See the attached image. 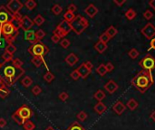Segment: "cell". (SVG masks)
I'll return each instance as SVG.
<instances>
[{"instance_id": "6da1fadb", "label": "cell", "mask_w": 155, "mask_h": 130, "mask_svg": "<svg viewBox=\"0 0 155 130\" xmlns=\"http://www.w3.org/2000/svg\"><path fill=\"white\" fill-rule=\"evenodd\" d=\"M25 72L26 71L23 68H16L11 61L6 62L0 68V78L3 80L7 87H10L21 78Z\"/></svg>"}, {"instance_id": "7a4b0ae2", "label": "cell", "mask_w": 155, "mask_h": 130, "mask_svg": "<svg viewBox=\"0 0 155 130\" xmlns=\"http://www.w3.org/2000/svg\"><path fill=\"white\" fill-rule=\"evenodd\" d=\"M154 83V80L151 71H147L141 70L140 71L135 77H133L131 81V84L133 88H135L141 93H144L147 91L152 84Z\"/></svg>"}, {"instance_id": "3957f363", "label": "cell", "mask_w": 155, "mask_h": 130, "mask_svg": "<svg viewBox=\"0 0 155 130\" xmlns=\"http://www.w3.org/2000/svg\"><path fill=\"white\" fill-rule=\"evenodd\" d=\"M0 29H1V35L3 38L5 39V41H6L8 45L13 43L19 35L18 30L10 22L0 26Z\"/></svg>"}, {"instance_id": "277c9868", "label": "cell", "mask_w": 155, "mask_h": 130, "mask_svg": "<svg viewBox=\"0 0 155 130\" xmlns=\"http://www.w3.org/2000/svg\"><path fill=\"white\" fill-rule=\"evenodd\" d=\"M71 26H72V31H74L76 35H80L89 26V22L85 16L77 15L75 20L71 23Z\"/></svg>"}, {"instance_id": "5b68a950", "label": "cell", "mask_w": 155, "mask_h": 130, "mask_svg": "<svg viewBox=\"0 0 155 130\" xmlns=\"http://www.w3.org/2000/svg\"><path fill=\"white\" fill-rule=\"evenodd\" d=\"M28 52L32 55L33 57H42L44 58L49 52V49L46 45L41 42L36 43V45H31L30 47L27 49Z\"/></svg>"}, {"instance_id": "8992f818", "label": "cell", "mask_w": 155, "mask_h": 130, "mask_svg": "<svg viewBox=\"0 0 155 130\" xmlns=\"http://www.w3.org/2000/svg\"><path fill=\"white\" fill-rule=\"evenodd\" d=\"M71 31H72L71 24L68 23V22L65 20H63L53 31V35H55L59 36L60 38L64 39Z\"/></svg>"}, {"instance_id": "52a82bcc", "label": "cell", "mask_w": 155, "mask_h": 130, "mask_svg": "<svg viewBox=\"0 0 155 130\" xmlns=\"http://www.w3.org/2000/svg\"><path fill=\"white\" fill-rule=\"evenodd\" d=\"M139 65L142 68V70L151 71L155 69V58L151 55V54H146L140 61Z\"/></svg>"}, {"instance_id": "ba28073f", "label": "cell", "mask_w": 155, "mask_h": 130, "mask_svg": "<svg viewBox=\"0 0 155 130\" xmlns=\"http://www.w3.org/2000/svg\"><path fill=\"white\" fill-rule=\"evenodd\" d=\"M16 112L20 116V117H21L24 121L29 120V119L32 117L33 114H34L32 108H31L29 106L26 105V104L22 105L19 108H17V110Z\"/></svg>"}, {"instance_id": "9c48e42d", "label": "cell", "mask_w": 155, "mask_h": 130, "mask_svg": "<svg viewBox=\"0 0 155 130\" xmlns=\"http://www.w3.org/2000/svg\"><path fill=\"white\" fill-rule=\"evenodd\" d=\"M13 15L5 6H0V26L11 22Z\"/></svg>"}, {"instance_id": "30bf717a", "label": "cell", "mask_w": 155, "mask_h": 130, "mask_svg": "<svg viewBox=\"0 0 155 130\" xmlns=\"http://www.w3.org/2000/svg\"><path fill=\"white\" fill-rule=\"evenodd\" d=\"M141 32L147 40H151L155 38V26L149 22L141 29Z\"/></svg>"}, {"instance_id": "8fae6325", "label": "cell", "mask_w": 155, "mask_h": 130, "mask_svg": "<svg viewBox=\"0 0 155 130\" xmlns=\"http://www.w3.org/2000/svg\"><path fill=\"white\" fill-rule=\"evenodd\" d=\"M6 6L12 13V15H15L19 13V11L23 8L24 4L21 1H19V0H10Z\"/></svg>"}, {"instance_id": "7c38bea8", "label": "cell", "mask_w": 155, "mask_h": 130, "mask_svg": "<svg viewBox=\"0 0 155 130\" xmlns=\"http://www.w3.org/2000/svg\"><path fill=\"white\" fill-rule=\"evenodd\" d=\"M34 25H35L34 21L30 17H28L26 16H23V19H22V22H21V29H23L25 32L30 31V29L33 27Z\"/></svg>"}, {"instance_id": "4fadbf2b", "label": "cell", "mask_w": 155, "mask_h": 130, "mask_svg": "<svg viewBox=\"0 0 155 130\" xmlns=\"http://www.w3.org/2000/svg\"><path fill=\"white\" fill-rule=\"evenodd\" d=\"M118 89H119L118 84H117L114 81H113V80L108 81V82L105 85V90L109 94H113Z\"/></svg>"}, {"instance_id": "5bb4252c", "label": "cell", "mask_w": 155, "mask_h": 130, "mask_svg": "<svg viewBox=\"0 0 155 130\" xmlns=\"http://www.w3.org/2000/svg\"><path fill=\"white\" fill-rule=\"evenodd\" d=\"M99 9L94 5V4H90L85 9V13L90 17V18H94L95 16L98 14Z\"/></svg>"}, {"instance_id": "9a60e30c", "label": "cell", "mask_w": 155, "mask_h": 130, "mask_svg": "<svg viewBox=\"0 0 155 130\" xmlns=\"http://www.w3.org/2000/svg\"><path fill=\"white\" fill-rule=\"evenodd\" d=\"M65 62L69 65V66H75V65L79 61V58L78 56L76 55V54H75L74 52H72L70 54H68V55L65 57Z\"/></svg>"}, {"instance_id": "2e32d148", "label": "cell", "mask_w": 155, "mask_h": 130, "mask_svg": "<svg viewBox=\"0 0 155 130\" xmlns=\"http://www.w3.org/2000/svg\"><path fill=\"white\" fill-rule=\"evenodd\" d=\"M22 19H23V16H21L20 13H17V14H15L13 15V18L11 20V23L17 30H19L21 28V22H22Z\"/></svg>"}, {"instance_id": "e0dca14e", "label": "cell", "mask_w": 155, "mask_h": 130, "mask_svg": "<svg viewBox=\"0 0 155 130\" xmlns=\"http://www.w3.org/2000/svg\"><path fill=\"white\" fill-rule=\"evenodd\" d=\"M25 39L28 41L30 43H32V45H36V43L39 42L36 37V32L32 30L25 32Z\"/></svg>"}, {"instance_id": "ac0fdd59", "label": "cell", "mask_w": 155, "mask_h": 130, "mask_svg": "<svg viewBox=\"0 0 155 130\" xmlns=\"http://www.w3.org/2000/svg\"><path fill=\"white\" fill-rule=\"evenodd\" d=\"M125 110H126V106L123 104L122 101H117L114 105H113V107H112V110L114 111L117 115H122L123 112L125 111Z\"/></svg>"}, {"instance_id": "d6986e66", "label": "cell", "mask_w": 155, "mask_h": 130, "mask_svg": "<svg viewBox=\"0 0 155 130\" xmlns=\"http://www.w3.org/2000/svg\"><path fill=\"white\" fill-rule=\"evenodd\" d=\"M76 70H77V71L79 72V74H80V76H81V78H82V79H86L88 76L90 75V73L92 72V71H90L86 68L85 62L82 63Z\"/></svg>"}, {"instance_id": "ffe728a7", "label": "cell", "mask_w": 155, "mask_h": 130, "mask_svg": "<svg viewBox=\"0 0 155 130\" xmlns=\"http://www.w3.org/2000/svg\"><path fill=\"white\" fill-rule=\"evenodd\" d=\"M94 48H95V50L98 53L102 54V53H103V52H105L107 50L108 45H107V43H105V42H102L98 41V42L95 43V45Z\"/></svg>"}, {"instance_id": "44dd1931", "label": "cell", "mask_w": 155, "mask_h": 130, "mask_svg": "<svg viewBox=\"0 0 155 130\" xmlns=\"http://www.w3.org/2000/svg\"><path fill=\"white\" fill-rule=\"evenodd\" d=\"M94 110H95V111L97 114L102 115V114H103V113H105V112L107 110V107L101 101V102H98V103L95 106Z\"/></svg>"}, {"instance_id": "7402d4cb", "label": "cell", "mask_w": 155, "mask_h": 130, "mask_svg": "<svg viewBox=\"0 0 155 130\" xmlns=\"http://www.w3.org/2000/svg\"><path fill=\"white\" fill-rule=\"evenodd\" d=\"M138 106H139L138 101H137L136 100H134V99H130V100H128L127 104H126V107L129 108L131 111L135 110L136 108L138 107Z\"/></svg>"}, {"instance_id": "603a6c76", "label": "cell", "mask_w": 155, "mask_h": 130, "mask_svg": "<svg viewBox=\"0 0 155 130\" xmlns=\"http://www.w3.org/2000/svg\"><path fill=\"white\" fill-rule=\"evenodd\" d=\"M105 32L108 35V36L112 39V38H113V37H114V36L118 34V30L116 29V27H114L113 25H111V26H109V27L106 29Z\"/></svg>"}, {"instance_id": "cb8c5ba5", "label": "cell", "mask_w": 155, "mask_h": 130, "mask_svg": "<svg viewBox=\"0 0 155 130\" xmlns=\"http://www.w3.org/2000/svg\"><path fill=\"white\" fill-rule=\"evenodd\" d=\"M31 62H32L36 68H39L42 66L43 63H45V60L42 57H33L32 60H31Z\"/></svg>"}, {"instance_id": "d4e9b609", "label": "cell", "mask_w": 155, "mask_h": 130, "mask_svg": "<svg viewBox=\"0 0 155 130\" xmlns=\"http://www.w3.org/2000/svg\"><path fill=\"white\" fill-rule=\"evenodd\" d=\"M137 16V13L136 11L132 9V8H129L126 12H125V17L128 19V20H133L134 18H135Z\"/></svg>"}, {"instance_id": "484cf974", "label": "cell", "mask_w": 155, "mask_h": 130, "mask_svg": "<svg viewBox=\"0 0 155 130\" xmlns=\"http://www.w3.org/2000/svg\"><path fill=\"white\" fill-rule=\"evenodd\" d=\"M66 130H86V129L84 126H82L80 123L75 121V122H73L67 127Z\"/></svg>"}, {"instance_id": "4316f807", "label": "cell", "mask_w": 155, "mask_h": 130, "mask_svg": "<svg viewBox=\"0 0 155 130\" xmlns=\"http://www.w3.org/2000/svg\"><path fill=\"white\" fill-rule=\"evenodd\" d=\"M105 97H106L105 93L103 92L102 90H98L94 94V98H95V99L98 102H101L102 100H105Z\"/></svg>"}, {"instance_id": "83f0119b", "label": "cell", "mask_w": 155, "mask_h": 130, "mask_svg": "<svg viewBox=\"0 0 155 130\" xmlns=\"http://www.w3.org/2000/svg\"><path fill=\"white\" fill-rule=\"evenodd\" d=\"M24 6L26 7L27 10L32 11V10H34L37 6V4H36V1H34V0H27V1L25 2Z\"/></svg>"}, {"instance_id": "f1b7e54d", "label": "cell", "mask_w": 155, "mask_h": 130, "mask_svg": "<svg viewBox=\"0 0 155 130\" xmlns=\"http://www.w3.org/2000/svg\"><path fill=\"white\" fill-rule=\"evenodd\" d=\"M95 71L100 75V76H102V77H103L106 73H107V71H106V67H105V64H103V63H102V64H100L99 66L95 69Z\"/></svg>"}, {"instance_id": "f546056e", "label": "cell", "mask_w": 155, "mask_h": 130, "mask_svg": "<svg viewBox=\"0 0 155 130\" xmlns=\"http://www.w3.org/2000/svg\"><path fill=\"white\" fill-rule=\"evenodd\" d=\"M12 119H13V120H14L17 125H19V126H23V125L25 124V122H26V121L23 120L21 117H20V116H19L16 111L12 114Z\"/></svg>"}, {"instance_id": "4dcf8cb0", "label": "cell", "mask_w": 155, "mask_h": 130, "mask_svg": "<svg viewBox=\"0 0 155 130\" xmlns=\"http://www.w3.org/2000/svg\"><path fill=\"white\" fill-rule=\"evenodd\" d=\"M75 15L74 14V13H71V12H69V11H66V12L65 13V15H64V20H65V21H67L68 23H72L74 20H75Z\"/></svg>"}, {"instance_id": "1f68e13d", "label": "cell", "mask_w": 155, "mask_h": 130, "mask_svg": "<svg viewBox=\"0 0 155 130\" xmlns=\"http://www.w3.org/2000/svg\"><path fill=\"white\" fill-rule=\"evenodd\" d=\"M21 83L25 88H28V87H30L31 85L33 84V80L31 77H29V76H26V77H24L22 79Z\"/></svg>"}, {"instance_id": "d6a6232c", "label": "cell", "mask_w": 155, "mask_h": 130, "mask_svg": "<svg viewBox=\"0 0 155 130\" xmlns=\"http://www.w3.org/2000/svg\"><path fill=\"white\" fill-rule=\"evenodd\" d=\"M33 21H34V24H36L37 26H41V25H42L45 23L46 20H45V18L42 16H41V15H37Z\"/></svg>"}, {"instance_id": "836d02e7", "label": "cell", "mask_w": 155, "mask_h": 130, "mask_svg": "<svg viewBox=\"0 0 155 130\" xmlns=\"http://www.w3.org/2000/svg\"><path fill=\"white\" fill-rule=\"evenodd\" d=\"M52 12H53V14L54 15H55V16H59L61 13H62V11H63V7H62L60 5H58V4H55V5H54L53 6V7H52Z\"/></svg>"}, {"instance_id": "e575fe53", "label": "cell", "mask_w": 155, "mask_h": 130, "mask_svg": "<svg viewBox=\"0 0 155 130\" xmlns=\"http://www.w3.org/2000/svg\"><path fill=\"white\" fill-rule=\"evenodd\" d=\"M1 58H2V61L6 63V62H10V61H12V60L14 59L13 58V55H11L10 53L6 52L5 51V52L1 55Z\"/></svg>"}, {"instance_id": "d590c367", "label": "cell", "mask_w": 155, "mask_h": 130, "mask_svg": "<svg viewBox=\"0 0 155 130\" xmlns=\"http://www.w3.org/2000/svg\"><path fill=\"white\" fill-rule=\"evenodd\" d=\"M139 54H140L139 51H138L137 49H135V48H132V49H131V50L129 51V52H128V55H129V57H130L131 59H132V60L136 59V58L139 56Z\"/></svg>"}, {"instance_id": "8d00e7d4", "label": "cell", "mask_w": 155, "mask_h": 130, "mask_svg": "<svg viewBox=\"0 0 155 130\" xmlns=\"http://www.w3.org/2000/svg\"><path fill=\"white\" fill-rule=\"evenodd\" d=\"M25 130H34L36 128V125L31 121V120H27L25 122V124L23 125Z\"/></svg>"}, {"instance_id": "74e56055", "label": "cell", "mask_w": 155, "mask_h": 130, "mask_svg": "<svg viewBox=\"0 0 155 130\" xmlns=\"http://www.w3.org/2000/svg\"><path fill=\"white\" fill-rule=\"evenodd\" d=\"M55 75L52 73V72H50V71H48V72H46L45 75H44V80L46 81V82H48V83H50V82H52L54 80H55Z\"/></svg>"}, {"instance_id": "f35d334b", "label": "cell", "mask_w": 155, "mask_h": 130, "mask_svg": "<svg viewBox=\"0 0 155 130\" xmlns=\"http://www.w3.org/2000/svg\"><path fill=\"white\" fill-rule=\"evenodd\" d=\"M10 94V90L8 89V87H5V88L0 90V98L1 99H6V97Z\"/></svg>"}, {"instance_id": "ab89813d", "label": "cell", "mask_w": 155, "mask_h": 130, "mask_svg": "<svg viewBox=\"0 0 155 130\" xmlns=\"http://www.w3.org/2000/svg\"><path fill=\"white\" fill-rule=\"evenodd\" d=\"M45 36H46V32L43 31L42 29H38L36 32V39H37L38 42H40L42 39H44Z\"/></svg>"}, {"instance_id": "60d3db41", "label": "cell", "mask_w": 155, "mask_h": 130, "mask_svg": "<svg viewBox=\"0 0 155 130\" xmlns=\"http://www.w3.org/2000/svg\"><path fill=\"white\" fill-rule=\"evenodd\" d=\"M6 52L10 53L11 55H14V53L16 52V47L13 45V43H9V45H7V46L6 48Z\"/></svg>"}, {"instance_id": "b9f144b4", "label": "cell", "mask_w": 155, "mask_h": 130, "mask_svg": "<svg viewBox=\"0 0 155 130\" xmlns=\"http://www.w3.org/2000/svg\"><path fill=\"white\" fill-rule=\"evenodd\" d=\"M77 118L79 119L80 121H82V122H84V121H85L86 120V118H87V117H88V115H87V113L85 112V111H80L78 114H77Z\"/></svg>"}, {"instance_id": "7bdbcfd3", "label": "cell", "mask_w": 155, "mask_h": 130, "mask_svg": "<svg viewBox=\"0 0 155 130\" xmlns=\"http://www.w3.org/2000/svg\"><path fill=\"white\" fill-rule=\"evenodd\" d=\"M110 37L108 36V35L106 34V32H102V34L99 36V41L102 42H105V43H107L109 41H110Z\"/></svg>"}, {"instance_id": "ee69618b", "label": "cell", "mask_w": 155, "mask_h": 130, "mask_svg": "<svg viewBox=\"0 0 155 130\" xmlns=\"http://www.w3.org/2000/svg\"><path fill=\"white\" fill-rule=\"evenodd\" d=\"M11 62L15 65V66H16V68H22L23 64H24V62H23L21 60H20V59H18V58H15V59H13Z\"/></svg>"}, {"instance_id": "f6af8a7d", "label": "cell", "mask_w": 155, "mask_h": 130, "mask_svg": "<svg viewBox=\"0 0 155 130\" xmlns=\"http://www.w3.org/2000/svg\"><path fill=\"white\" fill-rule=\"evenodd\" d=\"M70 41L68 40V39H66V38H64V39H62L61 40V42H60V45L63 47V48H65V49H67L69 46H70Z\"/></svg>"}, {"instance_id": "bcb514c9", "label": "cell", "mask_w": 155, "mask_h": 130, "mask_svg": "<svg viewBox=\"0 0 155 130\" xmlns=\"http://www.w3.org/2000/svg\"><path fill=\"white\" fill-rule=\"evenodd\" d=\"M70 77L73 79L74 81H78L79 78H81V76H80L79 72L77 71V70H74L73 71L70 73Z\"/></svg>"}, {"instance_id": "7dc6e473", "label": "cell", "mask_w": 155, "mask_h": 130, "mask_svg": "<svg viewBox=\"0 0 155 130\" xmlns=\"http://www.w3.org/2000/svg\"><path fill=\"white\" fill-rule=\"evenodd\" d=\"M59 98V100H61L62 101H66L68 100V98H69V95L66 91H63V92H61L58 96Z\"/></svg>"}, {"instance_id": "c3c4849f", "label": "cell", "mask_w": 155, "mask_h": 130, "mask_svg": "<svg viewBox=\"0 0 155 130\" xmlns=\"http://www.w3.org/2000/svg\"><path fill=\"white\" fill-rule=\"evenodd\" d=\"M153 16H154V15H153V13L151 12V10H146L145 12L143 13V17L145 18L146 20H148V21L151 20V19L153 17Z\"/></svg>"}, {"instance_id": "681fc988", "label": "cell", "mask_w": 155, "mask_h": 130, "mask_svg": "<svg viewBox=\"0 0 155 130\" xmlns=\"http://www.w3.org/2000/svg\"><path fill=\"white\" fill-rule=\"evenodd\" d=\"M41 92H42V89H41L38 85H36L35 87H33V89H32V93H33L35 96L39 95Z\"/></svg>"}, {"instance_id": "f907efd6", "label": "cell", "mask_w": 155, "mask_h": 130, "mask_svg": "<svg viewBox=\"0 0 155 130\" xmlns=\"http://www.w3.org/2000/svg\"><path fill=\"white\" fill-rule=\"evenodd\" d=\"M105 67H106L107 72H112L113 70H114V65H113L112 62H107V63L105 64Z\"/></svg>"}, {"instance_id": "816d5d0a", "label": "cell", "mask_w": 155, "mask_h": 130, "mask_svg": "<svg viewBox=\"0 0 155 130\" xmlns=\"http://www.w3.org/2000/svg\"><path fill=\"white\" fill-rule=\"evenodd\" d=\"M76 10H77V6L75 4H70L67 7V11H69V12H71V13H74V14Z\"/></svg>"}, {"instance_id": "f5cc1de1", "label": "cell", "mask_w": 155, "mask_h": 130, "mask_svg": "<svg viewBox=\"0 0 155 130\" xmlns=\"http://www.w3.org/2000/svg\"><path fill=\"white\" fill-rule=\"evenodd\" d=\"M51 40H52V42H53L54 43H58L59 42H61V38H60L59 36L55 35H52Z\"/></svg>"}, {"instance_id": "db71d44e", "label": "cell", "mask_w": 155, "mask_h": 130, "mask_svg": "<svg viewBox=\"0 0 155 130\" xmlns=\"http://www.w3.org/2000/svg\"><path fill=\"white\" fill-rule=\"evenodd\" d=\"M85 64L86 68H87L90 71H92V69H94V64H92L90 61H85Z\"/></svg>"}, {"instance_id": "11a10c76", "label": "cell", "mask_w": 155, "mask_h": 130, "mask_svg": "<svg viewBox=\"0 0 155 130\" xmlns=\"http://www.w3.org/2000/svg\"><path fill=\"white\" fill-rule=\"evenodd\" d=\"M151 50H155V38H153V39L151 40L150 48L148 49V51H151Z\"/></svg>"}, {"instance_id": "9f6ffc18", "label": "cell", "mask_w": 155, "mask_h": 130, "mask_svg": "<svg viewBox=\"0 0 155 130\" xmlns=\"http://www.w3.org/2000/svg\"><path fill=\"white\" fill-rule=\"evenodd\" d=\"M113 3L118 6H122L123 4L126 3V0H122V1H117V0H113Z\"/></svg>"}, {"instance_id": "6f0895ef", "label": "cell", "mask_w": 155, "mask_h": 130, "mask_svg": "<svg viewBox=\"0 0 155 130\" xmlns=\"http://www.w3.org/2000/svg\"><path fill=\"white\" fill-rule=\"evenodd\" d=\"M6 126V121L5 118H0V127H5Z\"/></svg>"}, {"instance_id": "680465c9", "label": "cell", "mask_w": 155, "mask_h": 130, "mask_svg": "<svg viewBox=\"0 0 155 130\" xmlns=\"http://www.w3.org/2000/svg\"><path fill=\"white\" fill-rule=\"evenodd\" d=\"M149 6L155 11V0H151L149 2Z\"/></svg>"}, {"instance_id": "91938a15", "label": "cell", "mask_w": 155, "mask_h": 130, "mask_svg": "<svg viewBox=\"0 0 155 130\" xmlns=\"http://www.w3.org/2000/svg\"><path fill=\"white\" fill-rule=\"evenodd\" d=\"M5 87H7L6 85V83L3 81V80L0 78V90L1 89H3V88H5Z\"/></svg>"}, {"instance_id": "94428289", "label": "cell", "mask_w": 155, "mask_h": 130, "mask_svg": "<svg viewBox=\"0 0 155 130\" xmlns=\"http://www.w3.org/2000/svg\"><path fill=\"white\" fill-rule=\"evenodd\" d=\"M150 117H151V119L152 121H154V122H155V110H153V111L151 113Z\"/></svg>"}, {"instance_id": "6125c7cd", "label": "cell", "mask_w": 155, "mask_h": 130, "mask_svg": "<svg viewBox=\"0 0 155 130\" xmlns=\"http://www.w3.org/2000/svg\"><path fill=\"white\" fill-rule=\"evenodd\" d=\"M46 130H55V128H54L53 126H48V127H47V128H46Z\"/></svg>"}, {"instance_id": "be15d7a7", "label": "cell", "mask_w": 155, "mask_h": 130, "mask_svg": "<svg viewBox=\"0 0 155 130\" xmlns=\"http://www.w3.org/2000/svg\"><path fill=\"white\" fill-rule=\"evenodd\" d=\"M2 36V35H1V29H0V37Z\"/></svg>"}]
</instances>
